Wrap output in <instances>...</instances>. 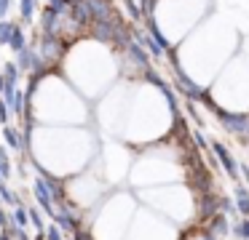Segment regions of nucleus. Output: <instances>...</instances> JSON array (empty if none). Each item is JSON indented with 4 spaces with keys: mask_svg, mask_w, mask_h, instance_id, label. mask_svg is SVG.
I'll return each instance as SVG.
<instances>
[{
    "mask_svg": "<svg viewBox=\"0 0 249 240\" xmlns=\"http://www.w3.org/2000/svg\"><path fill=\"white\" fill-rule=\"evenodd\" d=\"M33 195H35V200L40 203V208H43V211L49 213V216H54V213H56V200H54V192H51L49 181H46L40 174L33 179Z\"/></svg>",
    "mask_w": 249,
    "mask_h": 240,
    "instance_id": "1",
    "label": "nucleus"
},
{
    "mask_svg": "<svg viewBox=\"0 0 249 240\" xmlns=\"http://www.w3.org/2000/svg\"><path fill=\"white\" fill-rule=\"evenodd\" d=\"M212 155H214L217 163L222 165V171L228 174V179L238 181V163H236V158H233L231 149H228L222 142H212Z\"/></svg>",
    "mask_w": 249,
    "mask_h": 240,
    "instance_id": "2",
    "label": "nucleus"
},
{
    "mask_svg": "<svg viewBox=\"0 0 249 240\" xmlns=\"http://www.w3.org/2000/svg\"><path fill=\"white\" fill-rule=\"evenodd\" d=\"M0 133H3V142H6L8 149H14V152H22L24 147V136H22V128H14V126H3L0 128Z\"/></svg>",
    "mask_w": 249,
    "mask_h": 240,
    "instance_id": "3",
    "label": "nucleus"
},
{
    "mask_svg": "<svg viewBox=\"0 0 249 240\" xmlns=\"http://www.w3.org/2000/svg\"><path fill=\"white\" fill-rule=\"evenodd\" d=\"M204 227L209 229L212 235H217V238H222V235L233 232V224L228 222V216H225V213H217V216H212L209 222L204 224Z\"/></svg>",
    "mask_w": 249,
    "mask_h": 240,
    "instance_id": "4",
    "label": "nucleus"
},
{
    "mask_svg": "<svg viewBox=\"0 0 249 240\" xmlns=\"http://www.w3.org/2000/svg\"><path fill=\"white\" fill-rule=\"evenodd\" d=\"M233 200H236L238 216L249 219V187L247 184H236V190H233Z\"/></svg>",
    "mask_w": 249,
    "mask_h": 240,
    "instance_id": "5",
    "label": "nucleus"
},
{
    "mask_svg": "<svg viewBox=\"0 0 249 240\" xmlns=\"http://www.w3.org/2000/svg\"><path fill=\"white\" fill-rule=\"evenodd\" d=\"M27 46H30V37H27V32H24V24L19 21V27L14 30L11 40H8V48H11V51H14V56H17V53H22Z\"/></svg>",
    "mask_w": 249,
    "mask_h": 240,
    "instance_id": "6",
    "label": "nucleus"
},
{
    "mask_svg": "<svg viewBox=\"0 0 249 240\" xmlns=\"http://www.w3.org/2000/svg\"><path fill=\"white\" fill-rule=\"evenodd\" d=\"M35 8H38V0H22V3H19V16H22V24H33Z\"/></svg>",
    "mask_w": 249,
    "mask_h": 240,
    "instance_id": "7",
    "label": "nucleus"
},
{
    "mask_svg": "<svg viewBox=\"0 0 249 240\" xmlns=\"http://www.w3.org/2000/svg\"><path fill=\"white\" fill-rule=\"evenodd\" d=\"M27 213H30V224L35 227V232L43 235V232H46V227H49V224L43 222V211H40L38 206H30V208H27Z\"/></svg>",
    "mask_w": 249,
    "mask_h": 240,
    "instance_id": "8",
    "label": "nucleus"
},
{
    "mask_svg": "<svg viewBox=\"0 0 249 240\" xmlns=\"http://www.w3.org/2000/svg\"><path fill=\"white\" fill-rule=\"evenodd\" d=\"M19 27V21L14 19H0V46H8V40H11L14 30Z\"/></svg>",
    "mask_w": 249,
    "mask_h": 240,
    "instance_id": "9",
    "label": "nucleus"
},
{
    "mask_svg": "<svg viewBox=\"0 0 249 240\" xmlns=\"http://www.w3.org/2000/svg\"><path fill=\"white\" fill-rule=\"evenodd\" d=\"M0 72H3V78H6V83H19V75H22V69H19L17 62H8L0 67Z\"/></svg>",
    "mask_w": 249,
    "mask_h": 240,
    "instance_id": "10",
    "label": "nucleus"
},
{
    "mask_svg": "<svg viewBox=\"0 0 249 240\" xmlns=\"http://www.w3.org/2000/svg\"><path fill=\"white\" fill-rule=\"evenodd\" d=\"M124 8L131 16V21H142V16H145V11H142V5L137 0H124Z\"/></svg>",
    "mask_w": 249,
    "mask_h": 240,
    "instance_id": "11",
    "label": "nucleus"
},
{
    "mask_svg": "<svg viewBox=\"0 0 249 240\" xmlns=\"http://www.w3.org/2000/svg\"><path fill=\"white\" fill-rule=\"evenodd\" d=\"M11 224H19V227H27L30 224V213H27V208L24 206H17L11 211Z\"/></svg>",
    "mask_w": 249,
    "mask_h": 240,
    "instance_id": "12",
    "label": "nucleus"
},
{
    "mask_svg": "<svg viewBox=\"0 0 249 240\" xmlns=\"http://www.w3.org/2000/svg\"><path fill=\"white\" fill-rule=\"evenodd\" d=\"M0 200L6 203V206H22V203H19V197L14 195V190H11V187H8V184H6V181L0 184Z\"/></svg>",
    "mask_w": 249,
    "mask_h": 240,
    "instance_id": "13",
    "label": "nucleus"
},
{
    "mask_svg": "<svg viewBox=\"0 0 249 240\" xmlns=\"http://www.w3.org/2000/svg\"><path fill=\"white\" fill-rule=\"evenodd\" d=\"M220 213H225L228 219H231V216H236V213H238V208H236V200H233V197H225V195H220Z\"/></svg>",
    "mask_w": 249,
    "mask_h": 240,
    "instance_id": "14",
    "label": "nucleus"
},
{
    "mask_svg": "<svg viewBox=\"0 0 249 240\" xmlns=\"http://www.w3.org/2000/svg\"><path fill=\"white\" fill-rule=\"evenodd\" d=\"M233 235H236L238 240H249V219H238L236 224H233Z\"/></svg>",
    "mask_w": 249,
    "mask_h": 240,
    "instance_id": "15",
    "label": "nucleus"
},
{
    "mask_svg": "<svg viewBox=\"0 0 249 240\" xmlns=\"http://www.w3.org/2000/svg\"><path fill=\"white\" fill-rule=\"evenodd\" d=\"M8 147H3V144H0V168H3V176H11V160H8V152H6Z\"/></svg>",
    "mask_w": 249,
    "mask_h": 240,
    "instance_id": "16",
    "label": "nucleus"
},
{
    "mask_svg": "<svg viewBox=\"0 0 249 240\" xmlns=\"http://www.w3.org/2000/svg\"><path fill=\"white\" fill-rule=\"evenodd\" d=\"M43 235H46V240H65V232H62L59 224H49Z\"/></svg>",
    "mask_w": 249,
    "mask_h": 240,
    "instance_id": "17",
    "label": "nucleus"
},
{
    "mask_svg": "<svg viewBox=\"0 0 249 240\" xmlns=\"http://www.w3.org/2000/svg\"><path fill=\"white\" fill-rule=\"evenodd\" d=\"M8 232H11L14 240H33L27 235V227H19V224H11V227H8Z\"/></svg>",
    "mask_w": 249,
    "mask_h": 240,
    "instance_id": "18",
    "label": "nucleus"
},
{
    "mask_svg": "<svg viewBox=\"0 0 249 240\" xmlns=\"http://www.w3.org/2000/svg\"><path fill=\"white\" fill-rule=\"evenodd\" d=\"M11 107H8V101L3 99V96H0V123H3V126H8V120H11Z\"/></svg>",
    "mask_w": 249,
    "mask_h": 240,
    "instance_id": "19",
    "label": "nucleus"
},
{
    "mask_svg": "<svg viewBox=\"0 0 249 240\" xmlns=\"http://www.w3.org/2000/svg\"><path fill=\"white\" fill-rule=\"evenodd\" d=\"M193 142H196V147H198L201 152H204L206 147H212V139H209V136H204L201 131H193Z\"/></svg>",
    "mask_w": 249,
    "mask_h": 240,
    "instance_id": "20",
    "label": "nucleus"
},
{
    "mask_svg": "<svg viewBox=\"0 0 249 240\" xmlns=\"http://www.w3.org/2000/svg\"><path fill=\"white\" fill-rule=\"evenodd\" d=\"M11 3H14V0H0V19H6V14H8V8H11Z\"/></svg>",
    "mask_w": 249,
    "mask_h": 240,
    "instance_id": "21",
    "label": "nucleus"
},
{
    "mask_svg": "<svg viewBox=\"0 0 249 240\" xmlns=\"http://www.w3.org/2000/svg\"><path fill=\"white\" fill-rule=\"evenodd\" d=\"M0 240H14V238H11V232H8V229H0Z\"/></svg>",
    "mask_w": 249,
    "mask_h": 240,
    "instance_id": "22",
    "label": "nucleus"
},
{
    "mask_svg": "<svg viewBox=\"0 0 249 240\" xmlns=\"http://www.w3.org/2000/svg\"><path fill=\"white\" fill-rule=\"evenodd\" d=\"M3 88H6V78H3V72H0V94H3Z\"/></svg>",
    "mask_w": 249,
    "mask_h": 240,
    "instance_id": "23",
    "label": "nucleus"
},
{
    "mask_svg": "<svg viewBox=\"0 0 249 240\" xmlns=\"http://www.w3.org/2000/svg\"><path fill=\"white\" fill-rule=\"evenodd\" d=\"M0 67H3V62H0Z\"/></svg>",
    "mask_w": 249,
    "mask_h": 240,
    "instance_id": "24",
    "label": "nucleus"
}]
</instances>
